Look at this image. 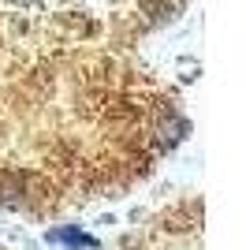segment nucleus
I'll list each match as a JSON object with an SVG mask.
<instances>
[{
  "label": "nucleus",
  "mask_w": 246,
  "mask_h": 250,
  "mask_svg": "<svg viewBox=\"0 0 246 250\" xmlns=\"http://www.w3.org/2000/svg\"><path fill=\"white\" fill-rule=\"evenodd\" d=\"M52 243H67V247H97V239H90V235H82V231L75 228H60V231H49Z\"/></svg>",
  "instance_id": "1"
}]
</instances>
